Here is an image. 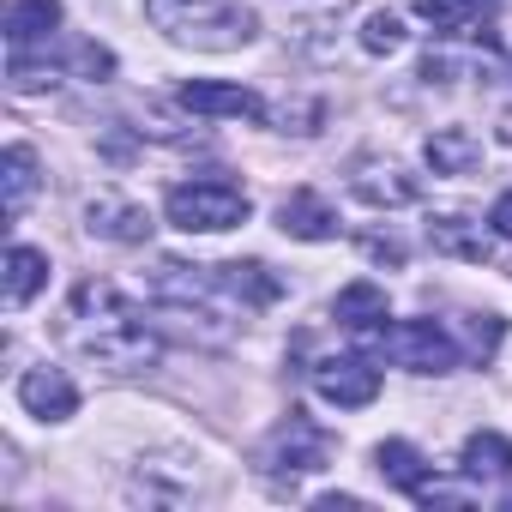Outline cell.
Masks as SVG:
<instances>
[{
  "label": "cell",
  "mask_w": 512,
  "mask_h": 512,
  "mask_svg": "<svg viewBox=\"0 0 512 512\" xmlns=\"http://www.w3.org/2000/svg\"><path fill=\"white\" fill-rule=\"evenodd\" d=\"M67 338L79 344V356L115 368V374H139L157 362V338L145 332V320L133 314V302L115 284L85 278L67 302Z\"/></svg>",
  "instance_id": "1"
},
{
  "label": "cell",
  "mask_w": 512,
  "mask_h": 512,
  "mask_svg": "<svg viewBox=\"0 0 512 512\" xmlns=\"http://www.w3.org/2000/svg\"><path fill=\"white\" fill-rule=\"evenodd\" d=\"M145 19L169 43L211 49V55L241 49V43H253V31H260L253 7H241V0H145Z\"/></svg>",
  "instance_id": "2"
},
{
  "label": "cell",
  "mask_w": 512,
  "mask_h": 512,
  "mask_svg": "<svg viewBox=\"0 0 512 512\" xmlns=\"http://www.w3.org/2000/svg\"><path fill=\"white\" fill-rule=\"evenodd\" d=\"M163 211H169V223H175V229H187V235H217V229L247 223V211H253V205H247V193H241L235 181H223V175H199V181L169 187Z\"/></svg>",
  "instance_id": "3"
},
{
  "label": "cell",
  "mask_w": 512,
  "mask_h": 512,
  "mask_svg": "<svg viewBox=\"0 0 512 512\" xmlns=\"http://www.w3.org/2000/svg\"><path fill=\"white\" fill-rule=\"evenodd\" d=\"M380 356H392L398 368L410 374H452L464 362V350L452 344V332L440 320H398V326H380Z\"/></svg>",
  "instance_id": "4"
},
{
  "label": "cell",
  "mask_w": 512,
  "mask_h": 512,
  "mask_svg": "<svg viewBox=\"0 0 512 512\" xmlns=\"http://www.w3.org/2000/svg\"><path fill=\"white\" fill-rule=\"evenodd\" d=\"M314 392L338 410H362L380 398V368H368L362 356H326L314 362Z\"/></svg>",
  "instance_id": "5"
},
{
  "label": "cell",
  "mask_w": 512,
  "mask_h": 512,
  "mask_svg": "<svg viewBox=\"0 0 512 512\" xmlns=\"http://www.w3.org/2000/svg\"><path fill=\"white\" fill-rule=\"evenodd\" d=\"M326 458H332V434L314 428L302 410H290V422L272 434V452H266V464H278V470H320Z\"/></svg>",
  "instance_id": "6"
},
{
  "label": "cell",
  "mask_w": 512,
  "mask_h": 512,
  "mask_svg": "<svg viewBox=\"0 0 512 512\" xmlns=\"http://www.w3.org/2000/svg\"><path fill=\"white\" fill-rule=\"evenodd\" d=\"M19 404L37 416V422H67L79 410V386L61 374V368H31L19 380Z\"/></svg>",
  "instance_id": "7"
},
{
  "label": "cell",
  "mask_w": 512,
  "mask_h": 512,
  "mask_svg": "<svg viewBox=\"0 0 512 512\" xmlns=\"http://www.w3.org/2000/svg\"><path fill=\"white\" fill-rule=\"evenodd\" d=\"M211 278H217V290H223V296H235L241 308H272V302L284 296V278H278L272 266H260V260H229V266H211Z\"/></svg>",
  "instance_id": "8"
},
{
  "label": "cell",
  "mask_w": 512,
  "mask_h": 512,
  "mask_svg": "<svg viewBox=\"0 0 512 512\" xmlns=\"http://www.w3.org/2000/svg\"><path fill=\"white\" fill-rule=\"evenodd\" d=\"M85 229L91 235H103V241H145L151 235V217H145V205H133V199H121V193H97L91 205H85Z\"/></svg>",
  "instance_id": "9"
},
{
  "label": "cell",
  "mask_w": 512,
  "mask_h": 512,
  "mask_svg": "<svg viewBox=\"0 0 512 512\" xmlns=\"http://www.w3.org/2000/svg\"><path fill=\"white\" fill-rule=\"evenodd\" d=\"M181 109L187 115H260V97H253L247 85H223V79H193L181 85Z\"/></svg>",
  "instance_id": "10"
},
{
  "label": "cell",
  "mask_w": 512,
  "mask_h": 512,
  "mask_svg": "<svg viewBox=\"0 0 512 512\" xmlns=\"http://www.w3.org/2000/svg\"><path fill=\"white\" fill-rule=\"evenodd\" d=\"M278 229L284 235H296V241H332L338 235V211L320 199V193H290L284 205H278Z\"/></svg>",
  "instance_id": "11"
},
{
  "label": "cell",
  "mask_w": 512,
  "mask_h": 512,
  "mask_svg": "<svg viewBox=\"0 0 512 512\" xmlns=\"http://www.w3.org/2000/svg\"><path fill=\"white\" fill-rule=\"evenodd\" d=\"M332 314H338V326H350V332H374V326H386V320H392L386 290H380V284H368V278L344 284V290H338V302H332Z\"/></svg>",
  "instance_id": "12"
},
{
  "label": "cell",
  "mask_w": 512,
  "mask_h": 512,
  "mask_svg": "<svg viewBox=\"0 0 512 512\" xmlns=\"http://www.w3.org/2000/svg\"><path fill=\"white\" fill-rule=\"evenodd\" d=\"M476 163H482V139L470 127H440L428 139V169L434 175H470Z\"/></svg>",
  "instance_id": "13"
},
{
  "label": "cell",
  "mask_w": 512,
  "mask_h": 512,
  "mask_svg": "<svg viewBox=\"0 0 512 512\" xmlns=\"http://www.w3.org/2000/svg\"><path fill=\"white\" fill-rule=\"evenodd\" d=\"M55 25H61V0H13V7H7V43L13 49L43 43Z\"/></svg>",
  "instance_id": "14"
},
{
  "label": "cell",
  "mask_w": 512,
  "mask_h": 512,
  "mask_svg": "<svg viewBox=\"0 0 512 512\" xmlns=\"http://www.w3.org/2000/svg\"><path fill=\"white\" fill-rule=\"evenodd\" d=\"M374 470H380L392 488H404V494H416V488L428 482V464H422V452H416L410 440H380V446H374Z\"/></svg>",
  "instance_id": "15"
},
{
  "label": "cell",
  "mask_w": 512,
  "mask_h": 512,
  "mask_svg": "<svg viewBox=\"0 0 512 512\" xmlns=\"http://www.w3.org/2000/svg\"><path fill=\"white\" fill-rule=\"evenodd\" d=\"M428 241H434V253H452V260H470V266L488 260V235H482L476 223H464V217H440V223H428Z\"/></svg>",
  "instance_id": "16"
},
{
  "label": "cell",
  "mask_w": 512,
  "mask_h": 512,
  "mask_svg": "<svg viewBox=\"0 0 512 512\" xmlns=\"http://www.w3.org/2000/svg\"><path fill=\"white\" fill-rule=\"evenodd\" d=\"M464 476H512V440L506 434H494V428H476L470 440H464Z\"/></svg>",
  "instance_id": "17"
},
{
  "label": "cell",
  "mask_w": 512,
  "mask_h": 512,
  "mask_svg": "<svg viewBox=\"0 0 512 512\" xmlns=\"http://www.w3.org/2000/svg\"><path fill=\"white\" fill-rule=\"evenodd\" d=\"M43 278H49V260L37 247H13L7 253V308H25L37 290H43Z\"/></svg>",
  "instance_id": "18"
},
{
  "label": "cell",
  "mask_w": 512,
  "mask_h": 512,
  "mask_svg": "<svg viewBox=\"0 0 512 512\" xmlns=\"http://www.w3.org/2000/svg\"><path fill=\"white\" fill-rule=\"evenodd\" d=\"M0 181H7V217H19L25 199L37 193V151L31 145H7V157H0Z\"/></svg>",
  "instance_id": "19"
},
{
  "label": "cell",
  "mask_w": 512,
  "mask_h": 512,
  "mask_svg": "<svg viewBox=\"0 0 512 512\" xmlns=\"http://www.w3.org/2000/svg\"><path fill=\"white\" fill-rule=\"evenodd\" d=\"M488 7H494V0H416V13L434 19L440 31H470Z\"/></svg>",
  "instance_id": "20"
},
{
  "label": "cell",
  "mask_w": 512,
  "mask_h": 512,
  "mask_svg": "<svg viewBox=\"0 0 512 512\" xmlns=\"http://www.w3.org/2000/svg\"><path fill=\"white\" fill-rule=\"evenodd\" d=\"M362 49L368 55H398L404 49V19L398 13H368L362 19Z\"/></svg>",
  "instance_id": "21"
},
{
  "label": "cell",
  "mask_w": 512,
  "mask_h": 512,
  "mask_svg": "<svg viewBox=\"0 0 512 512\" xmlns=\"http://www.w3.org/2000/svg\"><path fill=\"white\" fill-rule=\"evenodd\" d=\"M67 67L85 73V79H109V73H115V55H109L103 43H73V49H67Z\"/></svg>",
  "instance_id": "22"
},
{
  "label": "cell",
  "mask_w": 512,
  "mask_h": 512,
  "mask_svg": "<svg viewBox=\"0 0 512 512\" xmlns=\"http://www.w3.org/2000/svg\"><path fill=\"white\" fill-rule=\"evenodd\" d=\"M422 506H470V488H452V482H422L416 488Z\"/></svg>",
  "instance_id": "23"
},
{
  "label": "cell",
  "mask_w": 512,
  "mask_h": 512,
  "mask_svg": "<svg viewBox=\"0 0 512 512\" xmlns=\"http://www.w3.org/2000/svg\"><path fill=\"white\" fill-rule=\"evenodd\" d=\"M494 344H500V320H488V314H482V320H470V350H476V356H488Z\"/></svg>",
  "instance_id": "24"
},
{
  "label": "cell",
  "mask_w": 512,
  "mask_h": 512,
  "mask_svg": "<svg viewBox=\"0 0 512 512\" xmlns=\"http://www.w3.org/2000/svg\"><path fill=\"white\" fill-rule=\"evenodd\" d=\"M488 223H494V235H506V241H512V193H500V199H494Z\"/></svg>",
  "instance_id": "25"
},
{
  "label": "cell",
  "mask_w": 512,
  "mask_h": 512,
  "mask_svg": "<svg viewBox=\"0 0 512 512\" xmlns=\"http://www.w3.org/2000/svg\"><path fill=\"white\" fill-rule=\"evenodd\" d=\"M500 506H506V512H512V494H506V500H500Z\"/></svg>",
  "instance_id": "26"
}]
</instances>
